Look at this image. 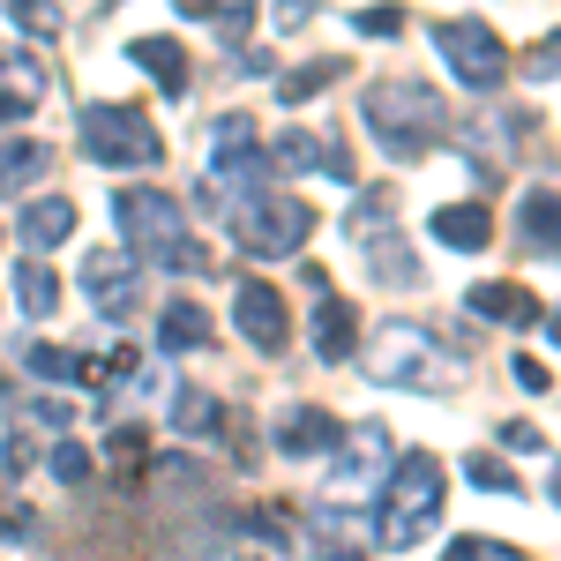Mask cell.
<instances>
[{
    "instance_id": "obj_1",
    "label": "cell",
    "mask_w": 561,
    "mask_h": 561,
    "mask_svg": "<svg viewBox=\"0 0 561 561\" xmlns=\"http://www.w3.org/2000/svg\"><path fill=\"white\" fill-rule=\"evenodd\" d=\"M442 494H449V472H442V457L434 449H404L397 465L382 472V510H375V547L382 554H404V547H420L442 517Z\"/></svg>"
},
{
    "instance_id": "obj_2",
    "label": "cell",
    "mask_w": 561,
    "mask_h": 561,
    "mask_svg": "<svg viewBox=\"0 0 561 561\" xmlns=\"http://www.w3.org/2000/svg\"><path fill=\"white\" fill-rule=\"evenodd\" d=\"M113 217L128 232L135 262H158V270H180V277H210V248L187 240V217L165 187H121L113 195Z\"/></svg>"
},
{
    "instance_id": "obj_3",
    "label": "cell",
    "mask_w": 561,
    "mask_h": 561,
    "mask_svg": "<svg viewBox=\"0 0 561 561\" xmlns=\"http://www.w3.org/2000/svg\"><path fill=\"white\" fill-rule=\"evenodd\" d=\"M359 121L375 135V150L389 158H420L434 135H442V98L427 83H375L359 98Z\"/></svg>"
},
{
    "instance_id": "obj_4",
    "label": "cell",
    "mask_w": 561,
    "mask_h": 561,
    "mask_svg": "<svg viewBox=\"0 0 561 561\" xmlns=\"http://www.w3.org/2000/svg\"><path fill=\"white\" fill-rule=\"evenodd\" d=\"M76 135H83V158H90V165H113V173H150V165L165 158L158 128H150L135 105H105V98L76 113Z\"/></svg>"
},
{
    "instance_id": "obj_5",
    "label": "cell",
    "mask_w": 561,
    "mask_h": 561,
    "mask_svg": "<svg viewBox=\"0 0 561 561\" xmlns=\"http://www.w3.org/2000/svg\"><path fill=\"white\" fill-rule=\"evenodd\" d=\"M232 232H240V248H248L255 262H277V255H300V248H307L314 210H307L300 195H270V187H262L255 203L232 210Z\"/></svg>"
},
{
    "instance_id": "obj_6",
    "label": "cell",
    "mask_w": 561,
    "mask_h": 561,
    "mask_svg": "<svg viewBox=\"0 0 561 561\" xmlns=\"http://www.w3.org/2000/svg\"><path fill=\"white\" fill-rule=\"evenodd\" d=\"M389 472V434L367 420V427L337 434V449H330V479H322V494L337 502V510H352V502H375V486H382Z\"/></svg>"
},
{
    "instance_id": "obj_7",
    "label": "cell",
    "mask_w": 561,
    "mask_h": 561,
    "mask_svg": "<svg viewBox=\"0 0 561 561\" xmlns=\"http://www.w3.org/2000/svg\"><path fill=\"white\" fill-rule=\"evenodd\" d=\"M434 367H442V352H434V330H420V322H382L367 345V375L382 389H420L434 382Z\"/></svg>"
},
{
    "instance_id": "obj_8",
    "label": "cell",
    "mask_w": 561,
    "mask_h": 561,
    "mask_svg": "<svg viewBox=\"0 0 561 561\" xmlns=\"http://www.w3.org/2000/svg\"><path fill=\"white\" fill-rule=\"evenodd\" d=\"M434 53L457 68V83H465V90H494L502 76H510V53H502V38H494L486 23H472V15L434 23Z\"/></svg>"
},
{
    "instance_id": "obj_9",
    "label": "cell",
    "mask_w": 561,
    "mask_h": 561,
    "mask_svg": "<svg viewBox=\"0 0 561 561\" xmlns=\"http://www.w3.org/2000/svg\"><path fill=\"white\" fill-rule=\"evenodd\" d=\"M352 240H359V255L382 270V285H420V262H412V248H404L397 225H389V195H367V203H359Z\"/></svg>"
},
{
    "instance_id": "obj_10",
    "label": "cell",
    "mask_w": 561,
    "mask_h": 561,
    "mask_svg": "<svg viewBox=\"0 0 561 561\" xmlns=\"http://www.w3.org/2000/svg\"><path fill=\"white\" fill-rule=\"evenodd\" d=\"M232 322H240V337H248L262 359H277V352L293 345V314H285V293H277L270 277H248V285H240Z\"/></svg>"
},
{
    "instance_id": "obj_11",
    "label": "cell",
    "mask_w": 561,
    "mask_h": 561,
    "mask_svg": "<svg viewBox=\"0 0 561 561\" xmlns=\"http://www.w3.org/2000/svg\"><path fill=\"white\" fill-rule=\"evenodd\" d=\"M135 255H121V248H90L83 255V293H90V307L105 314V322H128L135 314Z\"/></svg>"
},
{
    "instance_id": "obj_12",
    "label": "cell",
    "mask_w": 561,
    "mask_h": 561,
    "mask_svg": "<svg viewBox=\"0 0 561 561\" xmlns=\"http://www.w3.org/2000/svg\"><path fill=\"white\" fill-rule=\"evenodd\" d=\"M352 352H359V307L330 285V293H314V359L345 367Z\"/></svg>"
},
{
    "instance_id": "obj_13",
    "label": "cell",
    "mask_w": 561,
    "mask_h": 561,
    "mask_svg": "<svg viewBox=\"0 0 561 561\" xmlns=\"http://www.w3.org/2000/svg\"><path fill=\"white\" fill-rule=\"evenodd\" d=\"M38 105H45V68L23 60V53H0V128L31 121Z\"/></svg>"
},
{
    "instance_id": "obj_14",
    "label": "cell",
    "mask_w": 561,
    "mask_h": 561,
    "mask_svg": "<svg viewBox=\"0 0 561 561\" xmlns=\"http://www.w3.org/2000/svg\"><path fill=\"white\" fill-rule=\"evenodd\" d=\"M427 232L442 248H457V255H479L486 240H494V210H479V203H442L427 217Z\"/></svg>"
},
{
    "instance_id": "obj_15",
    "label": "cell",
    "mask_w": 561,
    "mask_h": 561,
    "mask_svg": "<svg viewBox=\"0 0 561 561\" xmlns=\"http://www.w3.org/2000/svg\"><path fill=\"white\" fill-rule=\"evenodd\" d=\"M277 449H285V457H330V449H337V420L314 412V404H293V412L277 420Z\"/></svg>"
},
{
    "instance_id": "obj_16",
    "label": "cell",
    "mask_w": 561,
    "mask_h": 561,
    "mask_svg": "<svg viewBox=\"0 0 561 561\" xmlns=\"http://www.w3.org/2000/svg\"><path fill=\"white\" fill-rule=\"evenodd\" d=\"M128 60L142 68V76H158L165 98L187 90V45H180V38H158V31H150V38H128Z\"/></svg>"
},
{
    "instance_id": "obj_17",
    "label": "cell",
    "mask_w": 561,
    "mask_h": 561,
    "mask_svg": "<svg viewBox=\"0 0 561 561\" xmlns=\"http://www.w3.org/2000/svg\"><path fill=\"white\" fill-rule=\"evenodd\" d=\"M45 173H53V150H45V142H31V135H8V142H0V195H23V187H38Z\"/></svg>"
},
{
    "instance_id": "obj_18",
    "label": "cell",
    "mask_w": 561,
    "mask_h": 561,
    "mask_svg": "<svg viewBox=\"0 0 561 561\" xmlns=\"http://www.w3.org/2000/svg\"><path fill=\"white\" fill-rule=\"evenodd\" d=\"M479 322H510V330H531L539 322V300L524 293V285H472V300H465Z\"/></svg>"
},
{
    "instance_id": "obj_19",
    "label": "cell",
    "mask_w": 561,
    "mask_h": 561,
    "mask_svg": "<svg viewBox=\"0 0 561 561\" xmlns=\"http://www.w3.org/2000/svg\"><path fill=\"white\" fill-rule=\"evenodd\" d=\"M15 232H23V248H60V240H68V232H76V203H60V195H38V203H31V210L15 217Z\"/></svg>"
},
{
    "instance_id": "obj_20",
    "label": "cell",
    "mask_w": 561,
    "mask_h": 561,
    "mask_svg": "<svg viewBox=\"0 0 561 561\" xmlns=\"http://www.w3.org/2000/svg\"><path fill=\"white\" fill-rule=\"evenodd\" d=\"M345 76H352V60H345V53H330V60H307V68H285V76H277V98H285V105H307L314 90L345 83Z\"/></svg>"
},
{
    "instance_id": "obj_21",
    "label": "cell",
    "mask_w": 561,
    "mask_h": 561,
    "mask_svg": "<svg viewBox=\"0 0 561 561\" xmlns=\"http://www.w3.org/2000/svg\"><path fill=\"white\" fill-rule=\"evenodd\" d=\"M158 345L165 352H203L210 345V314H203L195 300H173L165 314H158Z\"/></svg>"
},
{
    "instance_id": "obj_22",
    "label": "cell",
    "mask_w": 561,
    "mask_h": 561,
    "mask_svg": "<svg viewBox=\"0 0 561 561\" xmlns=\"http://www.w3.org/2000/svg\"><path fill=\"white\" fill-rule=\"evenodd\" d=\"M15 307H23L31 322H45V314L60 307V277H53L45 262H15Z\"/></svg>"
},
{
    "instance_id": "obj_23",
    "label": "cell",
    "mask_w": 561,
    "mask_h": 561,
    "mask_svg": "<svg viewBox=\"0 0 561 561\" xmlns=\"http://www.w3.org/2000/svg\"><path fill=\"white\" fill-rule=\"evenodd\" d=\"M517 217H524V240H531V248H554L561 255V195L554 187H531Z\"/></svg>"
},
{
    "instance_id": "obj_24",
    "label": "cell",
    "mask_w": 561,
    "mask_h": 561,
    "mask_svg": "<svg viewBox=\"0 0 561 561\" xmlns=\"http://www.w3.org/2000/svg\"><path fill=\"white\" fill-rule=\"evenodd\" d=\"M31 375H45V382H98V367L68 345H31Z\"/></svg>"
},
{
    "instance_id": "obj_25",
    "label": "cell",
    "mask_w": 561,
    "mask_h": 561,
    "mask_svg": "<svg viewBox=\"0 0 561 561\" xmlns=\"http://www.w3.org/2000/svg\"><path fill=\"white\" fill-rule=\"evenodd\" d=\"M8 15H15V31H31V38H60V31H68V8H60V0H8Z\"/></svg>"
},
{
    "instance_id": "obj_26",
    "label": "cell",
    "mask_w": 561,
    "mask_h": 561,
    "mask_svg": "<svg viewBox=\"0 0 561 561\" xmlns=\"http://www.w3.org/2000/svg\"><path fill=\"white\" fill-rule=\"evenodd\" d=\"M262 150H270V165H277V173H307V165L322 158V142H314L307 128H285L277 142H262Z\"/></svg>"
},
{
    "instance_id": "obj_27",
    "label": "cell",
    "mask_w": 561,
    "mask_h": 561,
    "mask_svg": "<svg viewBox=\"0 0 561 561\" xmlns=\"http://www.w3.org/2000/svg\"><path fill=\"white\" fill-rule=\"evenodd\" d=\"M173 427L187 434V442H195V434H217V427H225V404H217V397H180Z\"/></svg>"
},
{
    "instance_id": "obj_28",
    "label": "cell",
    "mask_w": 561,
    "mask_h": 561,
    "mask_svg": "<svg viewBox=\"0 0 561 561\" xmlns=\"http://www.w3.org/2000/svg\"><path fill=\"white\" fill-rule=\"evenodd\" d=\"M442 561H531L524 547H502V539H457Z\"/></svg>"
},
{
    "instance_id": "obj_29",
    "label": "cell",
    "mask_w": 561,
    "mask_h": 561,
    "mask_svg": "<svg viewBox=\"0 0 561 561\" xmlns=\"http://www.w3.org/2000/svg\"><path fill=\"white\" fill-rule=\"evenodd\" d=\"M524 76H539V83L554 76V83H561V31H547V38L524 53Z\"/></svg>"
},
{
    "instance_id": "obj_30",
    "label": "cell",
    "mask_w": 561,
    "mask_h": 561,
    "mask_svg": "<svg viewBox=\"0 0 561 561\" xmlns=\"http://www.w3.org/2000/svg\"><path fill=\"white\" fill-rule=\"evenodd\" d=\"M53 479H68V486L90 479V449L83 442H53Z\"/></svg>"
},
{
    "instance_id": "obj_31",
    "label": "cell",
    "mask_w": 561,
    "mask_h": 561,
    "mask_svg": "<svg viewBox=\"0 0 561 561\" xmlns=\"http://www.w3.org/2000/svg\"><path fill=\"white\" fill-rule=\"evenodd\" d=\"M465 472H472V486H486V494H517V472H510V465H494V457H472Z\"/></svg>"
},
{
    "instance_id": "obj_32",
    "label": "cell",
    "mask_w": 561,
    "mask_h": 561,
    "mask_svg": "<svg viewBox=\"0 0 561 561\" xmlns=\"http://www.w3.org/2000/svg\"><path fill=\"white\" fill-rule=\"evenodd\" d=\"M105 449H113V465H142L150 434H142V427H113V442H105Z\"/></svg>"
},
{
    "instance_id": "obj_33",
    "label": "cell",
    "mask_w": 561,
    "mask_h": 561,
    "mask_svg": "<svg viewBox=\"0 0 561 561\" xmlns=\"http://www.w3.org/2000/svg\"><path fill=\"white\" fill-rule=\"evenodd\" d=\"M248 15H255V0H217V8H210V23L225 31V38H240V31H248Z\"/></svg>"
},
{
    "instance_id": "obj_34",
    "label": "cell",
    "mask_w": 561,
    "mask_h": 561,
    "mask_svg": "<svg viewBox=\"0 0 561 561\" xmlns=\"http://www.w3.org/2000/svg\"><path fill=\"white\" fill-rule=\"evenodd\" d=\"M404 31V8H359V38H389Z\"/></svg>"
},
{
    "instance_id": "obj_35",
    "label": "cell",
    "mask_w": 561,
    "mask_h": 561,
    "mask_svg": "<svg viewBox=\"0 0 561 561\" xmlns=\"http://www.w3.org/2000/svg\"><path fill=\"white\" fill-rule=\"evenodd\" d=\"M322 15V0H277V31H307Z\"/></svg>"
},
{
    "instance_id": "obj_36",
    "label": "cell",
    "mask_w": 561,
    "mask_h": 561,
    "mask_svg": "<svg viewBox=\"0 0 561 561\" xmlns=\"http://www.w3.org/2000/svg\"><path fill=\"white\" fill-rule=\"evenodd\" d=\"M0 539H31V510L23 502H0Z\"/></svg>"
},
{
    "instance_id": "obj_37",
    "label": "cell",
    "mask_w": 561,
    "mask_h": 561,
    "mask_svg": "<svg viewBox=\"0 0 561 561\" xmlns=\"http://www.w3.org/2000/svg\"><path fill=\"white\" fill-rule=\"evenodd\" d=\"M23 465H31V442L8 434V442H0V472H23Z\"/></svg>"
},
{
    "instance_id": "obj_38",
    "label": "cell",
    "mask_w": 561,
    "mask_h": 561,
    "mask_svg": "<svg viewBox=\"0 0 561 561\" xmlns=\"http://www.w3.org/2000/svg\"><path fill=\"white\" fill-rule=\"evenodd\" d=\"M502 442H510V449H539V427H524V420H517V427H502Z\"/></svg>"
},
{
    "instance_id": "obj_39",
    "label": "cell",
    "mask_w": 561,
    "mask_h": 561,
    "mask_svg": "<svg viewBox=\"0 0 561 561\" xmlns=\"http://www.w3.org/2000/svg\"><path fill=\"white\" fill-rule=\"evenodd\" d=\"M210 8L217 0H180V15H203V23H210Z\"/></svg>"
},
{
    "instance_id": "obj_40",
    "label": "cell",
    "mask_w": 561,
    "mask_h": 561,
    "mask_svg": "<svg viewBox=\"0 0 561 561\" xmlns=\"http://www.w3.org/2000/svg\"><path fill=\"white\" fill-rule=\"evenodd\" d=\"M217 561H255V554H217Z\"/></svg>"
},
{
    "instance_id": "obj_41",
    "label": "cell",
    "mask_w": 561,
    "mask_h": 561,
    "mask_svg": "<svg viewBox=\"0 0 561 561\" xmlns=\"http://www.w3.org/2000/svg\"><path fill=\"white\" fill-rule=\"evenodd\" d=\"M554 345H561V314H554Z\"/></svg>"
}]
</instances>
